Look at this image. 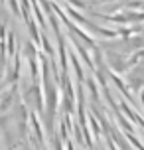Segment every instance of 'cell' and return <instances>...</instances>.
Segmentation results:
<instances>
[{"instance_id":"cell-1","label":"cell","mask_w":144,"mask_h":150,"mask_svg":"<svg viewBox=\"0 0 144 150\" xmlns=\"http://www.w3.org/2000/svg\"><path fill=\"white\" fill-rule=\"evenodd\" d=\"M69 2V8H79V10H87V2L83 0H67Z\"/></svg>"},{"instance_id":"cell-2","label":"cell","mask_w":144,"mask_h":150,"mask_svg":"<svg viewBox=\"0 0 144 150\" xmlns=\"http://www.w3.org/2000/svg\"><path fill=\"white\" fill-rule=\"evenodd\" d=\"M8 6H10V14H12V16H20V8H18V0H8Z\"/></svg>"},{"instance_id":"cell-3","label":"cell","mask_w":144,"mask_h":150,"mask_svg":"<svg viewBox=\"0 0 144 150\" xmlns=\"http://www.w3.org/2000/svg\"><path fill=\"white\" fill-rule=\"evenodd\" d=\"M0 2H2V4H4V2H6V0H0Z\"/></svg>"}]
</instances>
